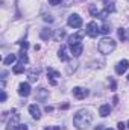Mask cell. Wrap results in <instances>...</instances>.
Instances as JSON below:
<instances>
[{
	"label": "cell",
	"instance_id": "74e56055",
	"mask_svg": "<svg viewBox=\"0 0 129 130\" xmlns=\"http://www.w3.org/2000/svg\"><path fill=\"white\" fill-rule=\"evenodd\" d=\"M81 2H84V0H81Z\"/></svg>",
	"mask_w": 129,
	"mask_h": 130
},
{
	"label": "cell",
	"instance_id": "2e32d148",
	"mask_svg": "<svg viewBox=\"0 0 129 130\" xmlns=\"http://www.w3.org/2000/svg\"><path fill=\"white\" fill-rule=\"evenodd\" d=\"M15 61H17V56L11 53V55H8V56L3 59V64H5V65H11V64H14Z\"/></svg>",
	"mask_w": 129,
	"mask_h": 130
},
{
	"label": "cell",
	"instance_id": "7c38bea8",
	"mask_svg": "<svg viewBox=\"0 0 129 130\" xmlns=\"http://www.w3.org/2000/svg\"><path fill=\"white\" fill-rule=\"evenodd\" d=\"M47 97H49V91H47L46 88H40V89H38V92H36V100L44 103V101L47 100Z\"/></svg>",
	"mask_w": 129,
	"mask_h": 130
},
{
	"label": "cell",
	"instance_id": "f546056e",
	"mask_svg": "<svg viewBox=\"0 0 129 130\" xmlns=\"http://www.w3.org/2000/svg\"><path fill=\"white\" fill-rule=\"evenodd\" d=\"M6 100V92H5V89H2V101H5Z\"/></svg>",
	"mask_w": 129,
	"mask_h": 130
},
{
	"label": "cell",
	"instance_id": "5bb4252c",
	"mask_svg": "<svg viewBox=\"0 0 129 130\" xmlns=\"http://www.w3.org/2000/svg\"><path fill=\"white\" fill-rule=\"evenodd\" d=\"M58 58L62 61V62H65V61H68L70 58H68V55H67V47L65 45H61V48L58 50Z\"/></svg>",
	"mask_w": 129,
	"mask_h": 130
},
{
	"label": "cell",
	"instance_id": "4316f807",
	"mask_svg": "<svg viewBox=\"0 0 129 130\" xmlns=\"http://www.w3.org/2000/svg\"><path fill=\"white\" fill-rule=\"evenodd\" d=\"M117 129H119V130H125V129H126V124H125V123H122V121H120V123H119V124H117Z\"/></svg>",
	"mask_w": 129,
	"mask_h": 130
},
{
	"label": "cell",
	"instance_id": "d6986e66",
	"mask_svg": "<svg viewBox=\"0 0 129 130\" xmlns=\"http://www.w3.org/2000/svg\"><path fill=\"white\" fill-rule=\"evenodd\" d=\"M52 36V30L50 29H43V32H41V38L43 39H49Z\"/></svg>",
	"mask_w": 129,
	"mask_h": 130
},
{
	"label": "cell",
	"instance_id": "9c48e42d",
	"mask_svg": "<svg viewBox=\"0 0 129 130\" xmlns=\"http://www.w3.org/2000/svg\"><path fill=\"white\" fill-rule=\"evenodd\" d=\"M18 94H20L21 97H28V95L31 94V85H29L28 82L20 83V85H18Z\"/></svg>",
	"mask_w": 129,
	"mask_h": 130
},
{
	"label": "cell",
	"instance_id": "7402d4cb",
	"mask_svg": "<svg viewBox=\"0 0 129 130\" xmlns=\"http://www.w3.org/2000/svg\"><path fill=\"white\" fill-rule=\"evenodd\" d=\"M90 14H91L93 17H99V15H100V11L96 9V6H91V8H90Z\"/></svg>",
	"mask_w": 129,
	"mask_h": 130
},
{
	"label": "cell",
	"instance_id": "d6a6232c",
	"mask_svg": "<svg viewBox=\"0 0 129 130\" xmlns=\"http://www.w3.org/2000/svg\"><path fill=\"white\" fill-rule=\"evenodd\" d=\"M46 130H61V127H58V126L56 127H47Z\"/></svg>",
	"mask_w": 129,
	"mask_h": 130
},
{
	"label": "cell",
	"instance_id": "836d02e7",
	"mask_svg": "<svg viewBox=\"0 0 129 130\" xmlns=\"http://www.w3.org/2000/svg\"><path fill=\"white\" fill-rule=\"evenodd\" d=\"M52 110H53L52 106H46V112H52Z\"/></svg>",
	"mask_w": 129,
	"mask_h": 130
},
{
	"label": "cell",
	"instance_id": "d590c367",
	"mask_svg": "<svg viewBox=\"0 0 129 130\" xmlns=\"http://www.w3.org/2000/svg\"><path fill=\"white\" fill-rule=\"evenodd\" d=\"M105 130H112V129H105Z\"/></svg>",
	"mask_w": 129,
	"mask_h": 130
},
{
	"label": "cell",
	"instance_id": "7a4b0ae2",
	"mask_svg": "<svg viewBox=\"0 0 129 130\" xmlns=\"http://www.w3.org/2000/svg\"><path fill=\"white\" fill-rule=\"evenodd\" d=\"M97 48H99V52H100L102 55H109V53H112L114 48H115V41H114L112 38H102V39L99 41Z\"/></svg>",
	"mask_w": 129,
	"mask_h": 130
},
{
	"label": "cell",
	"instance_id": "e575fe53",
	"mask_svg": "<svg viewBox=\"0 0 129 130\" xmlns=\"http://www.w3.org/2000/svg\"><path fill=\"white\" fill-rule=\"evenodd\" d=\"M94 130H103V126H96V127H94Z\"/></svg>",
	"mask_w": 129,
	"mask_h": 130
},
{
	"label": "cell",
	"instance_id": "52a82bcc",
	"mask_svg": "<svg viewBox=\"0 0 129 130\" xmlns=\"http://www.w3.org/2000/svg\"><path fill=\"white\" fill-rule=\"evenodd\" d=\"M129 68V62L126 59H123V61H120L119 64L115 65V73L119 74V76H122V74H125L126 73V70Z\"/></svg>",
	"mask_w": 129,
	"mask_h": 130
},
{
	"label": "cell",
	"instance_id": "277c9868",
	"mask_svg": "<svg viewBox=\"0 0 129 130\" xmlns=\"http://www.w3.org/2000/svg\"><path fill=\"white\" fill-rule=\"evenodd\" d=\"M85 33L90 36V38H96L97 35H99V26H97L96 21H90L88 24H87V29H85Z\"/></svg>",
	"mask_w": 129,
	"mask_h": 130
},
{
	"label": "cell",
	"instance_id": "9a60e30c",
	"mask_svg": "<svg viewBox=\"0 0 129 130\" xmlns=\"http://www.w3.org/2000/svg\"><path fill=\"white\" fill-rule=\"evenodd\" d=\"M99 113H100V117H108L111 113V106L109 104H102L100 109H99Z\"/></svg>",
	"mask_w": 129,
	"mask_h": 130
},
{
	"label": "cell",
	"instance_id": "3957f363",
	"mask_svg": "<svg viewBox=\"0 0 129 130\" xmlns=\"http://www.w3.org/2000/svg\"><path fill=\"white\" fill-rule=\"evenodd\" d=\"M67 24H68L70 27H73V29H79V27L82 26V18H81L78 14H71V15L68 17V20H67Z\"/></svg>",
	"mask_w": 129,
	"mask_h": 130
},
{
	"label": "cell",
	"instance_id": "484cf974",
	"mask_svg": "<svg viewBox=\"0 0 129 130\" xmlns=\"http://www.w3.org/2000/svg\"><path fill=\"white\" fill-rule=\"evenodd\" d=\"M61 2H62V0H49V3H50L52 6H56V5H61Z\"/></svg>",
	"mask_w": 129,
	"mask_h": 130
},
{
	"label": "cell",
	"instance_id": "e0dca14e",
	"mask_svg": "<svg viewBox=\"0 0 129 130\" xmlns=\"http://www.w3.org/2000/svg\"><path fill=\"white\" fill-rule=\"evenodd\" d=\"M64 36H65V30L64 29H58L56 33H55V39H56V41H61Z\"/></svg>",
	"mask_w": 129,
	"mask_h": 130
},
{
	"label": "cell",
	"instance_id": "f1b7e54d",
	"mask_svg": "<svg viewBox=\"0 0 129 130\" xmlns=\"http://www.w3.org/2000/svg\"><path fill=\"white\" fill-rule=\"evenodd\" d=\"M44 20H46V21H50V23L53 21V18H52V15H46V17H44Z\"/></svg>",
	"mask_w": 129,
	"mask_h": 130
},
{
	"label": "cell",
	"instance_id": "8fae6325",
	"mask_svg": "<svg viewBox=\"0 0 129 130\" xmlns=\"http://www.w3.org/2000/svg\"><path fill=\"white\" fill-rule=\"evenodd\" d=\"M29 113L32 115V118H35V120H40L41 118V109L36 104H31L29 106Z\"/></svg>",
	"mask_w": 129,
	"mask_h": 130
},
{
	"label": "cell",
	"instance_id": "4dcf8cb0",
	"mask_svg": "<svg viewBox=\"0 0 129 130\" xmlns=\"http://www.w3.org/2000/svg\"><path fill=\"white\" fill-rule=\"evenodd\" d=\"M125 38L126 41H129V29H125Z\"/></svg>",
	"mask_w": 129,
	"mask_h": 130
},
{
	"label": "cell",
	"instance_id": "ac0fdd59",
	"mask_svg": "<svg viewBox=\"0 0 129 130\" xmlns=\"http://www.w3.org/2000/svg\"><path fill=\"white\" fill-rule=\"evenodd\" d=\"M99 32H100V33H108V32H111V27H109V24H108V23H103V24L99 27Z\"/></svg>",
	"mask_w": 129,
	"mask_h": 130
},
{
	"label": "cell",
	"instance_id": "ba28073f",
	"mask_svg": "<svg viewBox=\"0 0 129 130\" xmlns=\"http://www.w3.org/2000/svg\"><path fill=\"white\" fill-rule=\"evenodd\" d=\"M82 50H84L82 42H78V44H70V52H71V55H73L74 58H79V56L82 55Z\"/></svg>",
	"mask_w": 129,
	"mask_h": 130
},
{
	"label": "cell",
	"instance_id": "cb8c5ba5",
	"mask_svg": "<svg viewBox=\"0 0 129 130\" xmlns=\"http://www.w3.org/2000/svg\"><path fill=\"white\" fill-rule=\"evenodd\" d=\"M29 80H31V82H36V80H38V73H36V74H35V71L29 73Z\"/></svg>",
	"mask_w": 129,
	"mask_h": 130
},
{
	"label": "cell",
	"instance_id": "6da1fadb",
	"mask_svg": "<svg viewBox=\"0 0 129 130\" xmlns=\"http://www.w3.org/2000/svg\"><path fill=\"white\" fill-rule=\"evenodd\" d=\"M91 120H93V117H91V113L88 112V110H79L76 115H74V118H73V124H74V127L78 130H85L90 124H91Z\"/></svg>",
	"mask_w": 129,
	"mask_h": 130
},
{
	"label": "cell",
	"instance_id": "d4e9b609",
	"mask_svg": "<svg viewBox=\"0 0 129 130\" xmlns=\"http://www.w3.org/2000/svg\"><path fill=\"white\" fill-rule=\"evenodd\" d=\"M119 38L122 41H126V38H125V29H119Z\"/></svg>",
	"mask_w": 129,
	"mask_h": 130
},
{
	"label": "cell",
	"instance_id": "8992f818",
	"mask_svg": "<svg viewBox=\"0 0 129 130\" xmlns=\"http://www.w3.org/2000/svg\"><path fill=\"white\" fill-rule=\"evenodd\" d=\"M18 120H20V115L18 113H14L12 115V118L8 121V124H6V130H17L18 129Z\"/></svg>",
	"mask_w": 129,
	"mask_h": 130
},
{
	"label": "cell",
	"instance_id": "30bf717a",
	"mask_svg": "<svg viewBox=\"0 0 129 130\" xmlns=\"http://www.w3.org/2000/svg\"><path fill=\"white\" fill-rule=\"evenodd\" d=\"M59 76H61V74H59L58 71H55L53 68H49V70H47V79H49V82H50V85H52V86H55V85H56V80H55V79H56V77H59Z\"/></svg>",
	"mask_w": 129,
	"mask_h": 130
},
{
	"label": "cell",
	"instance_id": "8d00e7d4",
	"mask_svg": "<svg viewBox=\"0 0 129 130\" xmlns=\"http://www.w3.org/2000/svg\"><path fill=\"white\" fill-rule=\"evenodd\" d=\"M128 129H129V121H128Z\"/></svg>",
	"mask_w": 129,
	"mask_h": 130
},
{
	"label": "cell",
	"instance_id": "5b68a950",
	"mask_svg": "<svg viewBox=\"0 0 129 130\" xmlns=\"http://www.w3.org/2000/svg\"><path fill=\"white\" fill-rule=\"evenodd\" d=\"M88 89H84V88H81V86H76V88H73V95L74 98H78V100H84L85 97H88Z\"/></svg>",
	"mask_w": 129,
	"mask_h": 130
},
{
	"label": "cell",
	"instance_id": "1f68e13d",
	"mask_svg": "<svg viewBox=\"0 0 129 130\" xmlns=\"http://www.w3.org/2000/svg\"><path fill=\"white\" fill-rule=\"evenodd\" d=\"M111 91H115V82L114 80L111 82Z\"/></svg>",
	"mask_w": 129,
	"mask_h": 130
},
{
	"label": "cell",
	"instance_id": "603a6c76",
	"mask_svg": "<svg viewBox=\"0 0 129 130\" xmlns=\"http://www.w3.org/2000/svg\"><path fill=\"white\" fill-rule=\"evenodd\" d=\"M18 44L21 45V52H26V48L29 47V42L28 41H18Z\"/></svg>",
	"mask_w": 129,
	"mask_h": 130
},
{
	"label": "cell",
	"instance_id": "4fadbf2b",
	"mask_svg": "<svg viewBox=\"0 0 129 130\" xmlns=\"http://www.w3.org/2000/svg\"><path fill=\"white\" fill-rule=\"evenodd\" d=\"M82 36H84V32H78V33H74V35H71V36H68V45H70V44H78V42H81Z\"/></svg>",
	"mask_w": 129,
	"mask_h": 130
},
{
	"label": "cell",
	"instance_id": "ffe728a7",
	"mask_svg": "<svg viewBox=\"0 0 129 130\" xmlns=\"http://www.w3.org/2000/svg\"><path fill=\"white\" fill-rule=\"evenodd\" d=\"M28 55H26V52H20V64H28Z\"/></svg>",
	"mask_w": 129,
	"mask_h": 130
},
{
	"label": "cell",
	"instance_id": "f35d334b",
	"mask_svg": "<svg viewBox=\"0 0 129 130\" xmlns=\"http://www.w3.org/2000/svg\"><path fill=\"white\" fill-rule=\"evenodd\" d=\"M128 79H129V77H128Z\"/></svg>",
	"mask_w": 129,
	"mask_h": 130
},
{
	"label": "cell",
	"instance_id": "44dd1931",
	"mask_svg": "<svg viewBox=\"0 0 129 130\" xmlns=\"http://www.w3.org/2000/svg\"><path fill=\"white\" fill-rule=\"evenodd\" d=\"M23 71H24V65L23 64H18L14 68V73H15V74H20V73H23Z\"/></svg>",
	"mask_w": 129,
	"mask_h": 130
},
{
	"label": "cell",
	"instance_id": "83f0119b",
	"mask_svg": "<svg viewBox=\"0 0 129 130\" xmlns=\"http://www.w3.org/2000/svg\"><path fill=\"white\" fill-rule=\"evenodd\" d=\"M17 130H28V126H26V124H20Z\"/></svg>",
	"mask_w": 129,
	"mask_h": 130
}]
</instances>
